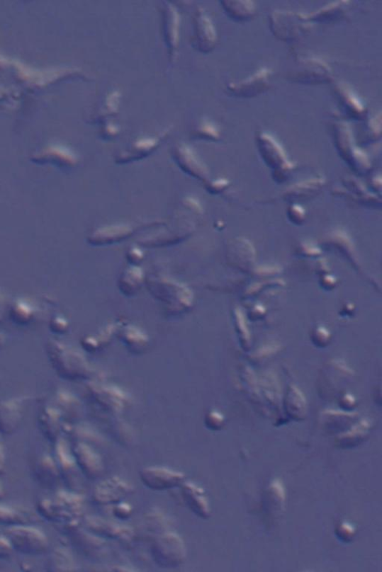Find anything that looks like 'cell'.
Instances as JSON below:
<instances>
[{
  "label": "cell",
  "mask_w": 382,
  "mask_h": 572,
  "mask_svg": "<svg viewBox=\"0 0 382 572\" xmlns=\"http://www.w3.org/2000/svg\"><path fill=\"white\" fill-rule=\"evenodd\" d=\"M73 453L75 462L86 476L94 479L103 472L102 459L87 445L77 444Z\"/></svg>",
  "instance_id": "11"
},
{
  "label": "cell",
  "mask_w": 382,
  "mask_h": 572,
  "mask_svg": "<svg viewBox=\"0 0 382 572\" xmlns=\"http://www.w3.org/2000/svg\"><path fill=\"white\" fill-rule=\"evenodd\" d=\"M272 74L270 68L262 67L246 79L232 81L228 89L232 95L240 98H252L270 88Z\"/></svg>",
  "instance_id": "7"
},
{
  "label": "cell",
  "mask_w": 382,
  "mask_h": 572,
  "mask_svg": "<svg viewBox=\"0 0 382 572\" xmlns=\"http://www.w3.org/2000/svg\"><path fill=\"white\" fill-rule=\"evenodd\" d=\"M349 1L335 2L328 4L319 10L308 13L311 23H325L343 18L349 8Z\"/></svg>",
  "instance_id": "13"
},
{
  "label": "cell",
  "mask_w": 382,
  "mask_h": 572,
  "mask_svg": "<svg viewBox=\"0 0 382 572\" xmlns=\"http://www.w3.org/2000/svg\"><path fill=\"white\" fill-rule=\"evenodd\" d=\"M80 497L61 493L54 499H43L39 502L38 510L41 516L49 521L75 525L82 510Z\"/></svg>",
  "instance_id": "2"
},
{
  "label": "cell",
  "mask_w": 382,
  "mask_h": 572,
  "mask_svg": "<svg viewBox=\"0 0 382 572\" xmlns=\"http://www.w3.org/2000/svg\"><path fill=\"white\" fill-rule=\"evenodd\" d=\"M47 568L49 571H73L72 557L67 551L56 550L50 557Z\"/></svg>",
  "instance_id": "16"
},
{
  "label": "cell",
  "mask_w": 382,
  "mask_h": 572,
  "mask_svg": "<svg viewBox=\"0 0 382 572\" xmlns=\"http://www.w3.org/2000/svg\"><path fill=\"white\" fill-rule=\"evenodd\" d=\"M5 536L13 550L23 554L40 555L47 551L48 540L45 534L36 527L26 525L11 526Z\"/></svg>",
  "instance_id": "4"
},
{
  "label": "cell",
  "mask_w": 382,
  "mask_h": 572,
  "mask_svg": "<svg viewBox=\"0 0 382 572\" xmlns=\"http://www.w3.org/2000/svg\"><path fill=\"white\" fill-rule=\"evenodd\" d=\"M269 23L273 35L286 42L303 38L313 28L308 13L288 10H274L269 17Z\"/></svg>",
  "instance_id": "1"
},
{
  "label": "cell",
  "mask_w": 382,
  "mask_h": 572,
  "mask_svg": "<svg viewBox=\"0 0 382 572\" xmlns=\"http://www.w3.org/2000/svg\"><path fill=\"white\" fill-rule=\"evenodd\" d=\"M355 529L348 523H343L337 529V534L345 542H349L355 535Z\"/></svg>",
  "instance_id": "19"
},
{
  "label": "cell",
  "mask_w": 382,
  "mask_h": 572,
  "mask_svg": "<svg viewBox=\"0 0 382 572\" xmlns=\"http://www.w3.org/2000/svg\"><path fill=\"white\" fill-rule=\"evenodd\" d=\"M332 69L325 61L315 57H299L288 74L290 80L303 85H322L332 79Z\"/></svg>",
  "instance_id": "3"
},
{
  "label": "cell",
  "mask_w": 382,
  "mask_h": 572,
  "mask_svg": "<svg viewBox=\"0 0 382 572\" xmlns=\"http://www.w3.org/2000/svg\"><path fill=\"white\" fill-rule=\"evenodd\" d=\"M90 531L95 534L111 539H128L133 534L132 530L125 526L91 518L86 521Z\"/></svg>",
  "instance_id": "12"
},
{
  "label": "cell",
  "mask_w": 382,
  "mask_h": 572,
  "mask_svg": "<svg viewBox=\"0 0 382 572\" xmlns=\"http://www.w3.org/2000/svg\"><path fill=\"white\" fill-rule=\"evenodd\" d=\"M11 544L8 538L4 536H0V560H6L9 558L13 552Z\"/></svg>",
  "instance_id": "20"
},
{
  "label": "cell",
  "mask_w": 382,
  "mask_h": 572,
  "mask_svg": "<svg viewBox=\"0 0 382 572\" xmlns=\"http://www.w3.org/2000/svg\"><path fill=\"white\" fill-rule=\"evenodd\" d=\"M333 90L339 106L349 118L354 120L364 118L366 113L364 104L345 83H336Z\"/></svg>",
  "instance_id": "10"
},
{
  "label": "cell",
  "mask_w": 382,
  "mask_h": 572,
  "mask_svg": "<svg viewBox=\"0 0 382 572\" xmlns=\"http://www.w3.org/2000/svg\"><path fill=\"white\" fill-rule=\"evenodd\" d=\"M140 480L149 489L163 491L181 486L186 481L181 471L162 467H150L141 470Z\"/></svg>",
  "instance_id": "6"
},
{
  "label": "cell",
  "mask_w": 382,
  "mask_h": 572,
  "mask_svg": "<svg viewBox=\"0 0 382 572\" xmlns=\"http://www.w3.org/2000/svg\"><path fill=\"white\" fill-rule=\"evenodd\" d=\"M181 488L182 498L188 508L198 517L208 519L211 511L203 488L194 483L186 481L181 485Z\"/></svg>",
  "instance_id": "9"
},
{
  "label": "cell",
  "mask_w": 382,
  "mask_h": 572,
  "mask_svg": "<svg viewBox=\"0 0 382 572\" xmlns=\"http://www.w3.org/2000/svg\"><path fill=\"white\" fill-rule=\"evenodd\" d=\"M4 469H5V454L2 446L0 445V474L4 473Z\"/></svg>",
  "instance_id": "21"
},
{
  "label": "cell",
  "mask_w": 382,
  "mask_h": 572,
  "mask_svg": "<svg viewBox=\"0 0 382 572\" xmlns=\"http://www.w3.org/2000/svg\"><path fill=\"white\" fill-rule=\"evenodd\" d=\"M154 560L164 568H176L185 561L186 549L177 534L164 533L154 541L152 547Z\"/></svg>",
  "instance_id": "5"
},
{
  "label": "cell",
  "mask_w": 382,
  "mask_h": 572,
  "mask_svg": "<svg viewBox=\"0 0 382 572\" xmlns=\"http://www.w3.org/2000/svg\"><path fill=\"white\" fill-rule=\"evenodd\" d=\"M4 496V492L1 486H0V498H2Z\"/></svg>",
  "instance_id": "22"
},
{
  "label": "cell",
  "mask_w": 382,
  "mask_h": 572,
  "mask_svg": "<svg viewBox=\"0 0 382 572\" xmlns=\"http://www.w3.org/2000/svg\"><path fill=\"white\" fill-rule=\"evenodd\" d=\"M26 517L16 509L0 505V524L11 526L26 525Z\"/></svg>",
  "instance_id": "17"
},
{
  "label": "cell",
  "mask_w": 382,
  "mask_h": 572,
  "mask_svg": "<svg viewBox=\"0 0 382 572\" xmlns=\"http://www.w3.org/2000/svg\"><path fill=\"white\" fill-rule=\"evenodd\" d=\"M222 4L227 15L236 21H249L257 16L256 4L252 1H228Z\"/></svg>",
  "instance_id": "14"
},
{
  "label": "cell",
  "mask_w": 382,
  "mask_h": 572,
  "mask_svg": "<svg viewBox=\"0 0 382 572\" xmlns=\"http://www.w3.org/2000/svg\"><path fill=\"white\" fill-rule=\"evenodd\" d=\"M133 491L132 486L119 477H114L99 484L94 492V500L100 505H116Z\"/></svg>",
  "instance_id": "8"
},
{
  "label": "cell",
  "mask_w": 382,
  "mask_h": 572,
  "mask_svg": "<svg viewBox=\"0 0 382 572\" xmlns=\"http://www.w3.org/2000/svg\"><path fill=\"white\" fill-rule=\"evenodd\" d=\"M58 467L49 457H41L37 464L35 474L38 479L43 484L55 483L59 476Z\"/></svg>",
  "instance_id": "15"
},
{
  "label": "cell",
  "mask_w": 382,
  "mask_h": 572,
  "mask_svg": "<svg viewBox=\"0 0 382 572\" xmlns=\"http://www.w3.org/2000/svg\"><path fill=\"white\" fill-rule=\"evenodd\" d=\"M113 513H114L116 517L125 520L131 517L133 515V508L130 505L121 501L116 504L114 510H113Z\"/></svg>",
  "instance_id": "18"
}]
</instances>
